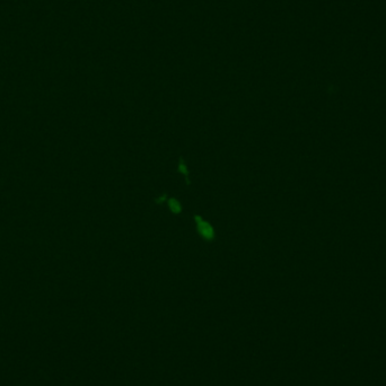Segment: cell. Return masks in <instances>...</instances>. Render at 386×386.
<instances>
[{
	"label": "cell",
	"instance_id": "3957f363",
	"mask_svg": "<svg viewBox=\"0 0 386 386\" xmlns=\"http://www.w3.org/2000/svg\"><path fill=\"white\" fill-rule=\"evenodd\" d=\"M178 172L181 174H183V176H185V179H187V183L189 184L190 183V180H189V170H188V166L187 164H185V162L182 157L180 158L179 161V167H178Z\"/></svg>",
	"mask_w": 386,
	"mask_h": 386
},
{
	"label": "cell",
	"instance_id": "7a4b0ae2",
	"mask_svg": "<svg viewBox=\"0 0 386 386\" xmlns=\"http://www.w3.org/2000/svg\"><path fill=\"white\" fill-rule=\"evenodd\" d=\"M166 203L167 206H169L170 210L173 213H175V215H178V213H181V211H182V204H181V202L178 199L170 198L166 200Z\"/></svg>",
	"mask_w": 386,
	"mask_h": 386
},
{
	"label": "cell",
	"instance_id": "277c9868",
	"mask_svg": "<svg viewBox=\"0 0 386 386\" xmlns=\"http://www.w3.org/2000/svg\"><path fill=\"white\" fill-rule=\"evenodd\" d=\"M166 200H167L166 194H163L161 198H158V199L156 200V202H157V203H163V202H166Z\"/></svg>",
	"mask_w": 386,
	"mask_h": 386
},
{
	"label": "cell",
	"instance_id": "6da1fadb",
	"mask_svg": "<svg viewBox=\"0 0 386 386\" xmlns=\"http://www.w3.org/2000/svg\"><path fill=\"white\" fill-rule=\"evenodd\" d=\"M194 222H195V226H197V230H198L199 235L201 236L204 240H208V242H210V240L215 239L216 233H215V229H213V227L210 222L204 220L203 218L199 215L194 216Z\"/></svg>",
	"mask_w": 386,
	"mask_h": 386
}]
</instances>
